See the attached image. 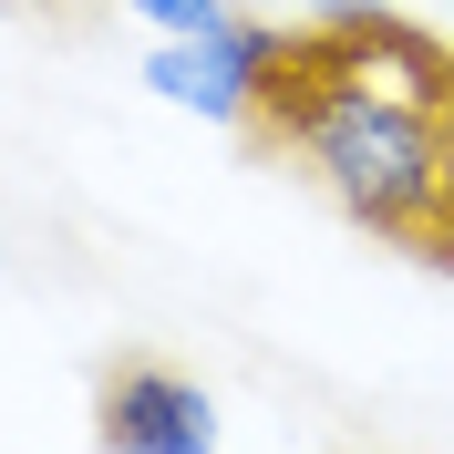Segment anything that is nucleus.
I'll use <instances>...</instances> for the list:
<instances>
[{"label":"nucleus","instance_id":"f257e3e1","mask_svg":"<svg viewBox=\"0 0 454 454\" xmlns=\"http://www.w3.org/2000/svg\"><path fill=\"white\" fill-rule=\"evenodd\" d=\"M248 135L289 145L372 238L454 269V52L434 31L393 11L289 31Z\"/></svg>","mask_w":454,"mask_h":454},{"label":"nucleus","instance_id":"f03ea898","mask_svg":"<svg viewBox=\"0 0 454 454\" xmlns=\"http://www.w3.org/2000/svg\"><path fill=\"white\" fill-rule=\"evenodd\" d=\"M279 42H289L279 21L176 31V42H155V52H145V93H166L176 114H207V124H258V93H269Z\"/></svg>","mask_w":454,"mask_h":454},{"label":"nucleus","instance_id":"7ed1b4c3","mask_svg":"<svg viewBox=\"0 0 454 454\" xmlns=\"http://www.w3.org/2000/svg\"><path fill=\"white\" fill-rule=\"evenodd\" d=\"M93 444L104 454H217V403L176 362H114L93 382Z\"/></svg>","mask_w":454,"mask_h":454},{"label":"nucleus","instance_id":"20e7f679","mask_svg":"<svg viewBox=\"0 0 454 454\" xmlns=\"http://www.w3.org/2000/svg\"><path fill=\"white\" fill-rule=\"evenodd\" d=\"M145 21H155V42H176V31H217L238 21V0H135Z\"/></svg>","mask_w":454,"mask_h":454},{"label":"nucleus","instance_id":"39448f33","mask_svg":"<svg viewBox=\"0 0 454 454\" xmlns=\"http://www.w3.org/2000/svg\"><path fill=\"white\" fill-rule=\"evenodd\" d=\"M320 21H372V11H393V0H310Z\"/></svg>","mask_w":454,"mask_h":454}]
</instances>
